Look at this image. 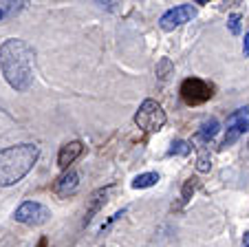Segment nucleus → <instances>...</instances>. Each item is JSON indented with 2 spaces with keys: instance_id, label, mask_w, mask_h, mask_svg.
<instances>
[{
  "instance_id": "obj_16",
  "label": "nucleus",
  "mask_w": 249,
  "mask_h": 247,
  "mask_svg": "<svg viewBox=\"0 0 249 247\" xmlns=\"http://www.w3.org/2000/svg\"><path fill=\"white\" fill-rule=\"evenodd\" d=\"M190 152H192V146H190L188 141H183V139H177L172 144V148L168 150L170 157H188Z\"/></svg>"
},
{
  "instance_id": "obj_6",
  "label": "nucleus",
  "mask_w": 249,
  "mask_h": 247,
  "mask_svg": "<svg viewBox=\"0 0 249 247\" xmlns=\"http://www.w3.org/2000/svg\"><path fill=\"white\" fill-rule=\"evenodd\" d=\"M245 133H249V106L238 108V111H234L227 117V133L218 148L225 150V148H230V146H234Z\"/></svg>"
},
{
  "instance_id": "obj_10",
  "label": "nucleus",
  "mask_w": 249,
  "mask_h": 247,
  "mask_svg": "<svg viewBox=\"0 0 249 247\" xmlns=\"http://www.w3.org/2000/svg\"><path fill=\"white\" fill-rule=\"evenodd\" d=\"M77 186H80V174H77L75 170H69V172H64L55 181L53 190H55V194H60V196H69L77 190Z\"/></svg>"
},
{
  "instance_id": "obj_8",
  "label": "nucleus",
  "mask_w": 249,
  "mask_h": 247,
  "mask_svg": "<svg viewBox=\"0 0 249 247\" xmlns=\"http://www.w3.org/2000/svg\"><path fill=\"white\" fill-rule=\"evenodd\" d=\"M110 190H113V186H106V188H99V190H95L93 194H90L89 205H86V214H84V225H89L90 221H93V216L97 214L99 210H104V205H106V201H108Z\"/></svg>"
},
{
  "instance_id": "obj_15",
  "label": "nucleus",
  "mask_w": 249,
  "mask_h": 247,
  "mask_svg": "<svg viewBox=\"0 0 249 247\" xmlns=\"http://www.w3.org/2000/svg\"><path fill=\"white\" fill-rule=\"evenodd\" d=\"M172 75H174V64L170 62V57H161V60L157 62V77H159L161 82H168Z\"/></svg>"
},
{
  "instance_id": "obj_18",
  "label": "nucleus",
  "mask_w": 249,
  "mask_h": 247,
  "mask_svg": "<svg viewBox=\"0 0 249 247\" xmlns=\"http://www.w3.org/2000/svg\"><path fill=\"white\" fill-rule=\"evenodd\" d=\"M227 27H230V31L234 33V36H238V33H240V16L238 14H231L230 18H227Z\"/></svg>"
},
{
  "instance_id": "obj_22",
  "label": "nucleus",
  "mask_w": 249,
  "mask_h": 247,
  "mask_svg": "<svg viewBox=\"0 0 249 247\" xmlns=\"http://www.w3.org/2000/svg\"><path fill=\"white\" fill-rule=\"evenodd\" d=\"M38 247H47V238H42V241H40V245Z\"/></svg>"
},
{
  "instance_id": "obj_1",
  "label": "nucleus",
  "mask_w": 249,
  "mask_h": 247,
  "mask_svg": "<svg viewBox=\"0 0 249 247\" xmlns=\"http://www.w3.org/2000/svg\"><path fill=\"white\" fill-rule=\"evenodd\" d=\"M33 49L20 38H9L0 44V71L7 84L18 93L31 89L33 84Z\"/></svg>"
},
{
  "instance_id": "obj_9",
  "label": "nucleus",
  "mask_w": 249,
  "mask_h": 247,
  "mask_svg": "<svg viewBox=\"0 0 249 247\" xmlns=\"http://www.w3.org/2000/svg\"><path fill=\"white\" fill-rule=\"evenodd\" d=\"M82 152H84V144H82V141H77V139L69 141V144H64L60 148V152H57V166H60L62 170H66Z\"/></svg>"
},
{
  "instance_id": "obj_19",
  "label": "nucleus",
  "mask_w": 249,
  "mask_h": 247,
  "mask_svg": "<svg viewBox=\"0 0 249 247\" xmlns=\"http://www.w3.org/2000/svg\"><path fill=\"white\" fill-rule=\"evenodd\" d=\"M124 214H126V210H122V212H115V214H113V216H110V219H108V221H106V223H104V225H102V232H104V229H108V228H110V225H113V223H115V221H117V219H122V216H124Z\"/></svg>"
},
{
  "instance_id": "obj_17",
  "label": "nucleus",
  "mask_w": 249,
  "mask_h": 247,
  "mask_svg": "<svg viewBox=\"0 0 249 247\" xmlns=\"http://www.w3.org/2000/svg\"><path fill=\"white\" fill-rule=\"evenodd\" d=\"M198 188V179L196 177H190L188 181L183 183V190H181V196H183V203H188L190 199H192V194H194V190Z\"/></svg>"
},
{
  "instance_id": "obj_12",
  "label": "nucleus",
  "mask_w": 249,
  "mask_h": 247,
  "mask_svg": "<svg viewBox=\"0 0 249 247\" xmlns=\"http://www.w3.org/2000/svg\"><path fill=\"white\" fill-rule=\"evenodd\" d=\"M27 5V2H16V0H0V22L7 18H11V16H16L22 7Z\"/></svg>"
},
{
  "instance_id": "obj_21",
  "label": "nucleus",
  "mask_w": 249,
  "mask_h": 247,
  "mask_svg": "<svg viewBox=\"0 0 249 247\" xmlns=\"http://www.w3.org/2000/svg\"><path fill=\"white\" fill-rule=\"evenodd\" d=\"M243 247H249V232L243 234Z\"/></svg>"
},
{
  "instance_id": "obj_13",
  "label": "nucleus",
  "mask_w": 249,
  "mask_h": 247,
  "mask_svg": "<svg viewBox=\"0 0 249 247\" xmlns=\"http://www.w3.org/2000/svg\"><path fill=\"white\" fill-rule=\"evenodd\" d=\"M159 179L161 177L157 172H143V174H139V177H135L132 188H135V190H146V188L157 186V183H159Z\"/></svg>"
},
{
  "instance_id": "obj_3",
  "label": "nucleus",
  "mask_w": 249,
  "mask_h": 247,
  "mask_svg": "<svg viewBox=\"0 0 249 247\" xmlns=\"http://www.w3.org/2000/svg\"><path fill=\"white\" fill-rule=\"evenodd\" d=\"M165 121H168L165 111L161 108L159 102H155V99H143L141 106H139V111L135 113V124L143 133H148V135L159 133L161 128L165 126Z\"/></svg>"
},
{
  "instance_id": "obj_11",
  "label": "nucleus",
  "mask_w": 249,
  "mask_h": 247,
  "mask_svg": "<svg viewBox=\"0 0 249 247\" xmlns=\"http://www.w3.org/2000/svg\"><path fill=\"white\" fill-rule=\"evenodd\" d=\"M218 131H221V124H218V119H216V117H210L207 121H203L201 131L196 133V139H201V141H212L214 137H216Z\"/></svg>"
},
{
  "instance_id": "obj_2",
  "label": "nucleus",
  "mask_w": 249,
  "mask_h": 247,
  "mask_svg": "<svg viewBox=\"0 0 249 247\" xmlns=\"http://www.w3.org/2000/svg\"><path fill=\"white\" fill-rule=\"evenodd\" d=\"M40 157V146L18 144L0 150V188L16 186L33 170Z\"/></svg>"
},
{
  "instance_id": "obj_5",
  "label": "nucleus",
  "mask_w": 249,
  "mask_h": 247,
  "mask_svg": "<svg viewBox=\"0 0 249 247\" xmlns=\"http://www.w3.org/2000/svg\"><path fill=\"white\" fill-rule=\"evenodd\" d=\"M14 219L22 225H31V228H38L44 225L51 219V210L47 205L38 203V201H24L22 205H18L14 212Z\"/></svg>"
},
{
  "instance_id": "obj_4",
  "label": "nucleus",
  "mask_w": 249,
  "mask_h": 247,
  "mask_svg": "<svg viewBox=\"0 0 249 247\" xmlns=\"http://www.w3.org/2000/svg\"><path fill=\"white\" fill-rule=\"evenodd\" d=\"M214 95V86L201 77H188L181 84V97L188 106H201V104L210 102Z\"/></svg>"
},
{
  "instance_id": "obj_14",
  "label": "nucleus",
  "mask_w": 249,
  "mask_h": 247,
  "mask_svg": "<svg viewBox=\"0 0 249 247\" xmlns=\"http://www.w3.org/2000/svg\"><path fill=\"white\" fill-rule=\"evenodd\" d=\"M196 170L198 172H210L212 170V157H210V150L205 146H196Z\"/></svg>"
},
{
  "instance_id": "obj_20",
  "label": "nucleus",
  "mask_w": 249,
  "mask_h": 247,
  "mask_svg": "<svg viewBox=\"0 0 249 247\" xmlns=\"http://www.w3.org/2000/svg\"><path fill=\"white\" fill-rule=\"evenodd\" d=\"M243 53H245V57H249V33H245V42H243Z\"/></svg>"
},
{
  "instance_id": "obj_7",
  "label": "nucleus",
  "mask_w": 249,
  "mask_h": 247,
  "mask_svg": "<svg viewBox=\"0 0 249 247\" xmlns=\"http://www.w3.org/2000/svg\"><path fill=\"white\" fill-rule=\"evenodd\" d=\"M194 16H196V9H194L190 2H183V5H177L174 9L165 11V14L161 16V20H159V27L163 29V31H174L177 27L190 22Z\"/></svg>"
}]
</instances>
